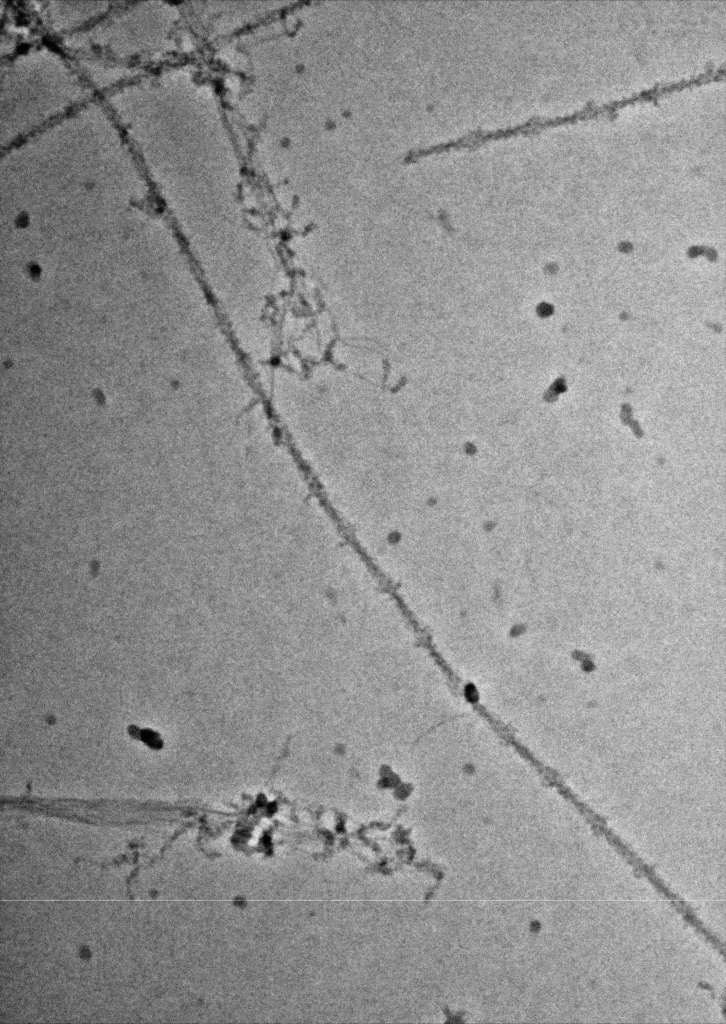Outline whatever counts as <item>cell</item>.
<instances>
[{"instance_id":"1","label":"cell","mask_w":726,"mask_h":1024,"mask_svg":"<svg viewBox=\"0 0 726 1024\" xmlns=\"http://www.w3.org/2000/svg\"><path fill=\"white\" fill-rule=\"evenodd\" d=\"M663 95H665V89L662 85L658 84L653 88L640 91L628 98L612 101L603 105L589 104L582 110L569 115L551 118L533 117L514 126L497 128L492 131V137L494 140H498L517 135H527L549 127L592 119L604 114H612L618 109L635 104L636 102L652 101Z\"/></svg>"}]
</instances>
